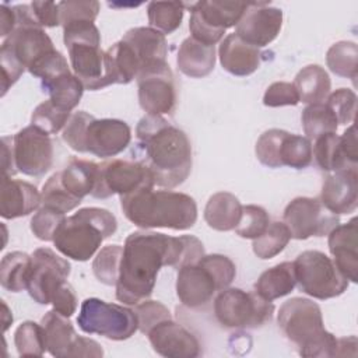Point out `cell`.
<instances>
[{"label": "cell", "instance_id": "46", "mask_svg": "<svg viewBox=\"0 0 358 358\" xmlns=\"http://www.w3.org/2000/svg\"><path fill=\"white\" fill-rule=\"evenodd\" d=\"M60 25L64 27L74 21H92L99 13V3L95 0L81 1V0H67L59 1Z\"/></svg>", "mask_w": 358, "mask_h": 358}, {"label": "cell", "instance_id": "54", "mask_svg": "<svg viewBox=\"0 0 358 358\" xmlns=\"http://www.w3.org/2000/svg\"><path fill=\"white\" fill-rule=\"evenodd\" d=\"M103 355V351L101 348V345L91 338L87 337H81L77 336V338L74 340L70 351H69V357H91V358H99Z\"/></svg>", "mask_w": 358, "mask_h": 358}, {"label": "cell", "instance_id": "15", "mask_svg": "<svg viewBox=\"0 0 358 358\" xmlns=\"http://www.w3.org/2000/svg\"><path fill=\"white\" fill-rule=\"evenodd\" d=\"M27 291L39 305H48L55 292L67 281L71 266L49 248H38L32 255Z\"/></svg>", "mask_w": 358, "mask_h": 358}, {"label": "cell", "instance_id": "38", "mask_svg": "<svg viewBox=\"0 0 358 358\" xmlns=\"http://www.w3.org/2000/svg\"><path fill=\"white\" fill-rule=\"evenodd\" d=\"M291 238V232L284 222H270L268 228L259 238L253 239V253L263 260L273 259L285 249Z\"/></svg>", "mask_w": 358, "mask_h": 358}, {"label": "cell", "instance_id": "36", "mask_svg": "<svg viewBox=\"0 0 358 358\" xmlns=\"http://www.w3.org/2000/svg\"><path fill=\"white\" fill-rule=\"evenodd\" d=\"M358 48L355 42L340 41L333 43L326 53V63L331 73L336 76L351 78L352 81L358 76Z\"/></svg>", "mask_w": 358, "mask_h": 358}, {"label": "cell", "instance_id": "48", "mask_svg": "<svg viewBox=\"0 0 358 358\" xmlns=\"http://www.w3.org/2000/svg\"><path fill=\"white\" fill-rule=\"evenodd\" d=\"M28 71L34 77L41 78V81H45V80H52L62 74L70 73V67L64 56L57 49H55L46 53L45 56H42L38 62H35L28 69Z\"/></svg>", "mask_w": 358, "mask_h": 358}, {"label": "cell", "instance_id": "22", "mask_svg": "<svg viewBox=\"0 0 358 358\" xmlns=\"http://www.w3.org/2000/svg\"><path fill=\"white\" fill-rule=\"evenodd\" d=\"M358 227L357 218H351L347 224H338L330 231L329 250L333 256V262L340 273L351 282L358 281Z\"/></svg>", "mask_w": 358, "mask_h": 358}, {"label": "cell", "instance_id": "12", "mask_svg": "<svg viewBox=\"0 0 358 358\" xmlns=\"http://www.w3.org/2000/svg\"><path fill=\"white\" fill-rule=\"evenodd\" d=\"M256 157L268 168L303 169L312 162V143L308 137L281 129H268L256 141Z\"/></svg>", "mask_w": 358, "mask_h": 358}, {"label": "cell", "instance_id": "10", "mask_svg": "<svg viewBox=\"0 0 358 358\" xmlns=\"http://www.w3.org/2000/svg\"><path fill=\"white\" fill-rule=\"evenodd\" d=\"M78 327L88 334H99L113 341L130 338L138 330L133 309L109 303L99 298H87L77 316Z\"/></svg>", "mask_w": 358, "mask_h": 358}, {"label": "cell", "instance_id": "2", "mask_svg": "<svg viewBox=\"0 0 358 358\" xmlns=\"http://www.w3.org/2000/svg\"><path fill=\"white\" fill-rule=\"evenodd\" d=\"M178 259L179 236L152 231L131 232L123 245L116 299L136 305L150 298L159 270L164 266L176 268Z\"/></svg>", "mask_w": 358, "mask_h": 358}, {"label": "cell", "instance_id": "55", "mask_svg": "<svg viewBox=\"0 0 358 358\" xmlns=\"http://www.w3.org/2000/svg\"><path fill=\"white\" fill-rule=\"evenodd\" d=\"M1 144H3V147H1L3 175L13 176L17 172L15 165H14V157H13V137H10V136L3 137Z\"/></svg>", "mask_w": 358, "mask_h": 358}, {"label": "cell", "instance_id": "31", "mask_svg": "<svg viewBox=\"0 0 358 358\" xmlns=\"http://www.w3.org/2000/svg\"><path fill=\"white\" fill-rule=\"evenodd\" d=\"M296 88L299 102L313 105L322 103L330 94L331 81L327 71L319 64L302 67L292 83Z\"/></svg>", "mask_w": 358, "mask_h": 358}, {"label": "cell", "instance_id": "35", "mask_svg": "<svg viewBox=\"0 0 358 358\" xmlns=\"http://www.w3.org/2000/svg\"><path fill=\"white\" fill-rule=\"evenodd\" d=\"M186 4L182 1H150L147 17L151 28L169 35L176 31L183 20Z\"/></svg>", "mask_w": 358, "mask_h": 358}, {"label": "cell", "instance_id": "45", "mask_svg": "<svg viewBox=\"0 0 358 358\" xmlns=\"http://www.w3.org/2000/svg\"><path fill=\"white\" fill-rule=\"evenodd\" d=\"M324 103L334 113L338 124H348L354 122L357 112V94L350 88H338L329 94Z\"/></svg>", "mask_w": 358, "mask_h": 358}, {"label": "cell", "instance_id": "17", "mask_svg": "<svg viewBox=\"0 0 358 358\" xmlns=\"http://www.w3.org/2000/svg\"><path fill=\"white\" fill-rule=\"evenodd\" d=\"M13 157L17 172L41 176L53 164V143L49 134L29 124L13 136Z\"/></svg>", "mask_w": 358, "mask_h": 358}, {"label": "cell", "instance_id": "20", "mask_svg": "<svg viewBox=\"0 0 358 358\" xmlns=\"http://www.w3.org/2000/svg\"><path fill=\"white\" fill-rule=\"evenodd\" d=\"M218 284L211 271L200 262L183 266L178 270L176 295L182 305L197 309L211 302Z\"/></svg>", "mask_w": 358, "mask_h": 358}, {"label": "cell", "instance_id": "49", "mask_svg": "<svg viewBox=\"0 0 358 358\" xmlns=\"http://www.w3.org/2000/svg\"><path fill=\"white\" fill-rule=\"evenodd\" d=\"M199 262L211 271V274L214 275L218 284L220 291L228 288L236 277L235 263L228 256L218 255V253L204 255Z\"/></svg>", "mask_w": 358, "mask_h": 358}, {"label": "cell", "instance_id": "6", "mask_svg": "<svg viewBox=\"0 0 358 358\" xmlns=\"http://www.w3.org/2000/svg\"><path fill=\"white\" fill-rule=\"evenodd\" d=\"M116 229L117 221L110 211L99 207H85L66 217L53 243L63 256L87 262Z\"/></svg>", "mask_w": 358, "mask_h": 358}, {"label": "cell", "instance_id": "7", "mask_svg": "<svg viewBox=\"0 0 358 358\" xmlns=\"http://www.w3.org/2000/svg\"><path fill=\"white\" fill-rule=\"evenodd\" d=\"M63 42L74 76L85 90L105 88V52L101 49V34L92 21H74L63 27Z\"/></svg>", "mask_w": 358, "mask_h": 358}, {"label": "cell", "instance_id": "23", "mask_svg": "<svg viewBox=\"0 0 358 358\" xmlns=\"http://www.w3.org/2000/svg\"><path fill=\"white\" fill-rule=\"evenodd\" d=\"M38 189L20 179L3 175L0 189V215L6 220L25 217L41 207Z\"/></svg>", "mask_w": 358, "mask_h": 358}, {"label": "cell", "instance_id": "11", "mask_svg": "<svg viewBox=\"0 0 358 358\" xmlns=\"http://www.w3.org/2000/svg\"><path fill=\"white\" fill-rule=\"evenodd\" d=\"M250 3L203 0L190 6L189 29L196 41L214 46L218 43L225 31L236 27Z\"/></svg>", "mask_w": 358, "mask_h": 358}, {"label": "cell", "instance_id": "53", "mask_svg": "<svg viewBox=\"0 0 358 358\" xmlns=\"http://www.w3.org/2000/svg\"><path fill=\"white\" fill-rule=\"evenodd\" d=\"M35 18L42 28H55L60 25V14L57 3L53 1H32Z\"/></svg>", "mask_w": 358, "mask_h": 358}, {"label": "cell", "instance_id": "13", "mask_svg": "<svg viewBox=\"0 0 358 358\" xmlns=\"http://www.w3.org/2000/svg\"><path fill=\"white\" fill-rule=\"evenodd\" d=\"M282 220L291 236L298 241L329 235L340 224L338 215L330 213L315 197H295L291 200L284 210Z\"/></svg>", "mask_w": 358, "mask_h": 358}, {"label": "cell", "instance_id": "40", "mask_svg": "<svg viewBox=\"0 0 358 358\" xmlns=\"http://www.w3.org/2000/svg\"><path fill=\"white\" fill-rule=\"evenodd\" d=\"M41 206L55 208L63 214L77 208L81 204V199L73 196L62 183L60 172L53 173L42 187Z\"/></svg>", "mask_w": 358, "mask_h": 358}, {"label": "cell", "instance_id": "44", "mask_svg": "<svg viewBox=\"0 0 358 358\" xmlns=\"http://www.w3.org/2000/svg\"><path fill=\"white\" fill-rule=\"evenodd\" d=\"M66 215L55 208L41 206L31 218L32 234L45 242H53L59 228L64 222Z\"/></svg>", "mask_w": 358, "mask_h": 358}, {"label": "cell", "instance_id": "39", "mask_svg": "<svg viewBox=\"0 0 358 358\" xmlns=\"http://www.w3.org/2000/svg\"><path fill=\"white\" fill-rule=\"evenodd\" d=\"M14 345L20 357H42L46 347V337L42 324L27 320L14 333Z\"/></svg>", "mask_w": 358, "mask_h": 358}, {"label": "cell", "instance_id": "28", "mask_svg": "<svg viewBox=\"0 0 358 358\" xmlns=\"http://www.w3.org/2000/svg\"><path fill=\"white\" fill-rule=\"evenodd\" d=\"M296 277L292 262L278 263L260 274L255 282V292L266 301H274L292 292Z\"/></svg>", "mask_w": 358, "mask_h": 358}, {"label": "cell", "instance_id": "50", "mask_svg": "<svg viewBox=\"0 0 358 358\" xmlns=\"http://www.w3.org/2000/svg\"><path fill=\"white\" fill-rule=\"evenodd\" d=\"M263 103L268 108L295 106L299 103V96L292 83L275 81L267 87L263 95Z\"/></svg>", "mask_w": 358, "mask_h": 358}, {"label": "cell", "instance_id": "58", "mask_svg": "<svg viewBox=\"0 0 358 358\" xmlns=\"http://www.w3.org/2000/svg\"><path fill=\"white\" fill-rule=\"evenodd\" d=\"M1 305H3V331H6L10 327V324L13 323V315L8 310L4 301H1Z\"/></svg>", "mask_w": 358, "mask_h": 358}, {"label": "cell", "instance_id": "1", "mask_svg": "<svg viewBox=\"0 0 358 358\" xmlns=\"http://www.w3.org/2000/svg\"><path fill=\"white\" fill-rule=\"evenodd\" d=\"M136 161L151 173L154 185L173 189L190 175L192 144L183 130L161 115H145L136 126Z\"/></svg>", "mask_w": 358, "mask_h": 358}, {"label": "cell", "instance_id": "14", "mask_svg": "<svg viewBox=\"0 0 358 358\" xmlns=\"http://www.w3.org/2000/svg\"><path fill=\"white\" fill-rule=\"evenodd\" d=\"M144 187H154V180L143 164L112 159L99 165V176L91 196L95 199H108L113 194L126 196Z\"/></svg>", "mask_w": 358, "mask_h": 358}, {"label": "cell", "instance_id": "52", "mask_svg": "<svg viewBox=\"0 0 358 358\" xmlns=\"http://www.w3.org/2000/svg\"><path fill=\"white\" fill-rule=\"evenodd\" d=\"M50 303L53 305V309L59 312L60 315L70 317L73 313H76L77 309V296L74 292V288L69 281H66L52 296Z\"/></svg>", "mask_w": 358, "mask_h": 358}, {"label": "cell", "instance_id": "30", "mask_svg": "<svg viewBox=\"0 0 358 358\" xmlns=\"http://www.w3.org/2000/svg\"><path fill=\"white\" fill-rule=\"evenodd\" d=\"M312 158H315L316 165L324 172H336L357 166L347 154L341 137L336 133H326L315 138Z\"/></svg>", "mask_w": 358, "mask_h": 358}, {"label": "cell", "instance_id": "3", "mask_svg": "<svg viewBox=\"0 0 358 358\" xmlns=\"http://www.w3.org/2000/svg\"><path fill=\"white\" fill-rule=\"evenodd\" d=\"M120 207L130 222L144 229L171 228L185 231L197 221L194 199L180 192L144 187L120 196Z\"/></svg>", "mask_w": 358, "mask_h": 358}, {"label": "cell", "instance_id": "37", "mask_svg": "<svg viewBox=\"0 0 358 358\" xmlns=\"http://www.w3.org/2000/svg\"><path fill=\"white\" fill-rule=\"evenodd\" d=\"M301 122L303 133L309 140H315L326 133H336L338 127L334 113L324 102L308 105L302 110Z\"/></svg>", "mask_w": 358, "mask_h": 358}, {"label": "cell", "instance_id": "42", "mask_svg": "<svg viewBox=\"0 0 358 358\" xmlns=\"http://www.w3.org/2000/svg\"><path fill=\"white\" fill-rule=\"evenodd\" d=\"M70 116L71 112L56 106L50 99H48L34 109L31 115V124L46 134H56L64 129Z\"/></svg>", "mask_w": 358, "mask_h": 358}, {"label": "cell", "instance_id": "18", "mask_svg": "<svg viewBox=\"0 0 358 358\" xmlns=\"http://www.w3.org/2000/svg\"><path fill=\"white\" fill-rule=\"evenodd\" d=\"M282 27L281 8L271 7L268 3L252 1L242 18L236 24L235 32L243 42L263 48L271 43Z\"/></svg>", "mask_w": 358, "mask_h": 358}, {"label": "cell", "instance_id": "51", "mask_svg": "<svg viewBox=\"0 0 358 358\" xmlns=\"http://www.w3.org/2000/svg\"><path fill=\"white\" fill-rule=\"evenodd\" d=\"M0 66H1V96L6 95L8 88L14 85L25 71V67L7 50L0 49Z\"/></svg>", "mask_w": 358, "mask_h": 358}, {"label": "cell", "instance_id": "26", "mask_svg": "<svg viewBox=\"0 0 358 358\" xmlns=\"http://www.w3.org/2000/svg\"><path fill=\"white\" fill-rule=\"evenodd\" d=\"M178 69L187 77L201 78L208 76L215 66V48L204 45L194 38L183 39L176 56Z\"/></svg>", "mask_w": 358, "mask_h": 358}, {"label": "cell", "instance_id": "5", "mask_svg": "<svg viewBox=\"0 0 358 358\" xmlns=\"http://www.w3.org/2000/svg\"><path fill=\"white\" fill-rule=\"evenodd\" d=\"M62 137L77 152L110 158L129 147L131 129L120 119H96L85 110H78L70 116Z\"/></svg>", "mask_w": 358, "mask_h": 358}, {"label": "cell", "instance_id": "27", "mask_svg": "<svg viewBox=\"0 0 358 358\" xmlns=\"http://www.w3.org/2000/svg\"><path fill=\"white\" fill-rule=\"evenodd\" d=\"M242 215V204L229 192L214 193L204 207V221L215 231L227 232L236 228Z\"/></svg>", "mask_w": 358, "mask_h": 358}, {"label": "cell", "instance_id": "33", "mask_svg": "<svg viewBox=\"0 0 358 358\" xmlns=\"http://www.w3.org/2000/svg\"><path fill=\"white\" fill-rule=\"evenodd\" d=\"M32 256L25 252H10L0 263V284L6 291L21 292L27 289Z\"/></svg>", "mask_w": 358, "mask_h": 358}, {"label": "cell", "instance_id": "47", "mask_svg": "<svg viewBox=\"0 0 358 358\" xmlns=\"http://www.w3.org/2000/svg\"><path fill=\"white\" fill-rule=\"evenodd\" d=\"M133 310L137 316L138 330L145 336L158 323H161L164 320H168V319H172L169 309L158 301L144 299V301L136 303Z\"/></svg>", "mask_w": 358, "mask_h": 358}, {"label": "cell", "instance_id": "19", "mask_svg": "<svg viewBox=\"0 0 358 358\" xmlns=\"http://www.w3.org/2000/svg\"><path fill=\"white\" fill-rule=\"evenodd\" d=\"M152 350L166 358H194L200 355L197 337L172 319L154 326L148 333Z\"/></svg>", "mask_w": 358, "mask_h": 358}, {"label": "cell", "instance_id": "4", "mask_svg": "<svg viewBox=\"0 0 358 358\" xmlns=\"http://www.w3.org/2000/svg\"><path fill=\"white\" fill-rule=\"evenodd\" d=\"M277 322L284 336L296 345L299 355L336 357L338 338L324 329L322 309L316 302L291 298L280 306Z\"/></svg>", "mask_w": 358, "mask_h": 358}, {"label": "cell", "instance_id": "43", "mask_svg": "<svg viewBox=\"0 0 358 358\" xmlns=\"http://www.w3.org/2000/svg\"><path fill=\"white\" fill-rule=\"evenodd\" d=\"M270 225V217L262 206H242V215L235 228L236 235L245 239L259 238Z\"/></svg>", "mask_w": 358, "mask_h": 358}, {"label": "cell", "instance_id": "24", "mask_svg": "<svg viewBox=\"0 0 358 358\" xmlns=\"http://www.w3.org/2000/svg\"><path fill=\"white\" fill-rule=\"evenodd\" d=\"M218 56L222 69L236 77L253 74L262 63L260 49L243 42L236 34H229L221 41Z\"/></svg>", "mask_w": 358, "mask_h": 358}, {"label": "cell", "instance_id": "41", "mask_svg": "<svg viewBox=\"0 0 358 358\" xmlns=\"http://www.w3.org/2000/svg\"><path fill=\"white\" fill-rule=\"evenodd\" d=\"M122 256H123V246L120 245L103 246L92 262V271L96 280L105 285H116L120 275Z\"/></svg>", "mask_w": 358, "mask_h": 358}, {"label": "cell", "instance_id": "29", "mask_svg": "<svg viewBox=\"0 0 358 358\" xmlns=\"http://www.w3.org/2000/svg\"><path fill=\"white\" fill-rule=\"evenodd\" d=\"M41 324L45 330L49 354L56 358H67L69 351L77 338V333L69 317L52 309L45 313Z\"/></svg>", "mask_w": 358, "mask_h": 358}, {"label": "cell", "instance_id": "56", "mask_svg": "<svg viewBox=\"0 0 358 358\" xmlns=\"http://www.w3.org/2000/svg\"><path fill=\"white\" fill-rule=\"evenodd\" d=\"M0 22H1L0 36H3L6 39L14 31L15 24H17V18H15L14 8L8 7L4 3L0 6Z\"/></svg>", "mask_w": 358, "mask_h": 358}, {"label": "cell", "instance_id": "34", "mask_svg": "<svg viewBox=\"0 0 358 358\" xmlns=\"http://www.w3.org/2000/svg\"><path fill=\"white\" fill-rule=\"evenodd\" d=\"M41 87L49 94V99L56 106L69 112L78 105L84 92L83 83L74 74H71V71L52 80L41 81Z\"/></svg>", "mask_w": 358, "mask_h": 358}, {"label": "cell", "instance_id": "8", "mask_svg": "<svg viewBox=\"0 0 358 358\" xmlns=\"http://www.w3.org/2000/svg\"><path fill=\"white\" fill-rule=\"evenodd\" d=\"M292 263L299 289L312 298H336L348 288V280L323 252L305 250Z\"/></svg>", "mask_w": 358, "mask_h": 358}, {"label": "cell", "instance_id": "57", "mask_svg": "<svg viewBox=\"0 0 358 358\" xmlns=\"http://www.w3.org/2000/svg\"><path fill=\"white\" fill-rule=\"evenodd\" d=\"M343 140V144L345 147L347 154L350 155V158L352 159V162H358V151H357V134H355V126L351 124L344 133L343 136H340Z\"/></svg>", "mask_w": 358, "mask_h": 358}, {"label": "cell", "instance_id": "16", "mask_svg": "<svg viewBox=\"0 0 358 358\" xmlns=\"http://www.w3.org/2000/svg\"><path fill=\"white\" fill-rule=\"evenodd\" d=\"M138 103L147 115L173 113L176 106V88L173 73L166 62L152 64L136 77Z\"/></svg>", "mask_w": 358, "mask_h": 358}, {"label": "cell", "instance_id": "25", "mask_svg": "<svg viewBox=\"0 0 358 358\" xmlns=\"http://www.w3.org/2000/svg\"><path fill=\"white\" fill-rule=\"evenodd\" d=\"M122 41H124L134 53L138 63V73L144 69L166 62L168 45L165 35L151 27H136L129 29Z\"/></svg>", "mask_w": 358, "mask_h": 358}, {"label": "cell", "instance_id": "32", "mask_svg": "<svg viewBox=\"0 0 358 358\" xmlns=\"http://www.w3.org/2000/svg\"><path fill=\"white\" fill-rule=\"evenodd\" d=\"M99 176V165L80 158H71L60 172L63 186L76 197L84 199L92 194Z\"/></svg>", "mask_w": 358, "mask_h": 358}, {"label": "cell", "instance_id": "21", "mask_svg": "<svg viewBox=\"0 0 358 358\" xmlns=\"http://www.w3.org/2000/svg\"><path fill=\"white\" fill-rule=\"evenodd\" d=\"M322 204L333 214L354 213L358 206V172L357 166L336 171L322 185Z\"/></svg>", "mask_w": 358, "mask_h": 358}, {"label": "cell", "instance_id": "9", "mask_svg": "<svg viewBox=\"0 0 358 358\" xmlns=\"http://www.w3.org/2000/svg\"><path fill=\"white\" fill-rule=\"evenodd\" d=\"M273 301H266L255 291L225 288L214 299V315L228 329H257L273 317Z\"/></svg>", "mask_w": 358, "mask_h": 358}]
</instances>
